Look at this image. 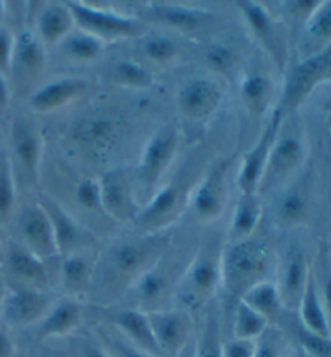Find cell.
<instances>
[{
	"instance_id": "obj_1",
	"label": "cell",
	"mask_w": 331,
	"mask_h": 357,
	"mask_svg": "<svg viewBox=\"0 0 331 357\" xmlns=\"http://www.w3.org/2000/svg\"><path fill=\"white\" fill-rule=\"evenodd\" d=\"M170 244L171 239L165 233L141 234L114 243L104 252H99L89 294L99 305L111 307L159 262Z\"/></svg>"
},
{
	"instance_id": "obj_2",
	"label": "cell",
	"mask_w": 331,
	"mask_h": 357,
	"mask_svg": "<svg viewBox=\"0 0 331 357\" xmlns=\"http://www.w3.org/2000/svg\"><path fill=\"white\" fill-rule=\"evenodd\" d=\"M225 243L218 236L207 238L192 252L173 294V307L194 317L208 307L222 288V252Z\"/></svg>"
},
{
	"instance_id": "obj_3",
	"label": "cell",
	"mask_w": 331,
	"mask_h": 357,
	"mask_svg": "<svg viewBox=\"0 0 331 357\" xmlns=\"http://www.w3.org/2000/svg\"><path fill=\"white\" fill-rule=\"evenodd\" d=\"M278 259L272 246L259 238L225 243L222 252V288L234 301L256 287L272 280Z\"/></svg>"
},
{
	"instance_id": "obj_4",
	"label": "cell",
	"mask_w": 331,
	"mask_h": 357,
	"mask_svg": "<svg viewBox=\"0 0 331 357\" xmlns=\"http://www.w3.org/2000/svg\"><path fill=\"white\" fill-rule=\"evenodd\" d=\"M178 147H180V132L173 125H164L146 142L132 176L141 207L162 186V180L178 154Z\"/></svg>"
},
{
	"instance_id": "obj_5",
	"label": "cell",
	"mask_w": 331,
	"mask_h": 357,
	"mask_svg": "<svg viewBox=\"0 0 331 357\" xmlns=\"http://www.w3.org/2000/svg\"><path fill=\"white\" fill-rule=\"evenodd\" d=\"M305 157H307V139L302 126L298 120H294V115L284 116L277 139L270 151L267 168L259 186V195L283 185L299 170Z\"/></svg>"
},
{
	"instance_id": "obj_6",
	"label": "cell",
	"mask_w": 331,
	"mask_h": 357,
	"mask_svg": "<svg viewBox=\"0 0 331 357\" xmlns=\"http://www.w3.org/2000/svg\"><path fill=\"white\" fill-rule=\"evenodd\" d=\"M190 262V260H186ZM183 259L170 256V248L159 259L154 267H151L137 282L132 284L128 291L132 304L130 307L139 309L142 312L149 314L154 310L167 309V303L173 304V294H175L176 284L180 282L185 268L178 270V265L186 264ZM187 267V265H186Z\"/></svg>"
},
{
	"instance_id": "obj_7",
	"label": "cell",
	"mask_w": 331,
	"mask_h": 357,
	"mask_svg": "<svg viewBox=\"0 0 331 357\" xmlns=\"http://www.w3.org/2000/svg\"><path fill=\"white\" fill-rule=\"evenodd\" d=\"M66 5L73 13L76 28L95 36L104 43L141 38L147 31V23L139 17L98 8L84 2H66Z\"/></svg>"
},
{
	"instance_id": "obj_8",
	"label": "cell",
	"mask_w": 331,
	"mask_h": 357,
	"mask_svg": "<svg viewBox=\"0 0 331 357\" xmlns=\"http://www.w3.org/2000/svg\"><path fill=\"white\" fill-rule=\"evenodd\" d=\"M236 5L254 40L283 71L289 60V36L282 20L273 17L270 10L265 8L261 2L239 0Z\"/></svg>"
},
{
	"instance_id": "obj_9",
	"label": "cell",
	"mask_w": 331,
	"mask_h": 357,
	"mask_svg": "<svg viewBox=\"0 0 331 357\" xmlns=\"http://www.w3.org/2000/svg\"><path fill=\"white\" fill-rule=\"evenodd\" d=\"M331 55V45L323 49L322 52L310 55L307 59H300L288 71L286 81L282 89L278 104L275 105L284 116L294 115L304 100L312 94V91L320 83H325V73Z\"/></svg>"
},
{
	"instance_id": "obj_10",
	"label": "cell",
	"mask_w": 331,
	"mask_h": 357,
	"mask_svg": "<svg viewBox=\"0 0 331 357\" xmlns=\"http://www.w3.org/2000/svg\"><path fill=\"white\" fill-rule=\"evenodd\" d=\"M228 168L230 163H218L203 175L194 188H191L187 204L199 222L212 223L225 212L230 188H228Z\"/></svg>"
},
{
	"instance_id": "obj_11",
	"label": "cell",
	"mask_w": 331,
	"mask_h": 357,
	"mask_svg": "<svg viewBox=\"0 0 331 357\" xmlns=\"http://www.w3.org/2000/svg\"><path fill=\"white\" fill-rule=\"evenodd\" d=\"M100 208L120 223H134L141 211L134 180L123 168H114L99 178Z\"/></svg>"
},
{
	"instance_id": "obj_12",
	"label": "cell",
	"mask_w": 331,
	"mask_h": 357,
	"mask_svg": "<svg viewBox=\"0 0 331 357\" xmlns=\"http://www.w3.org/2000/svg\"><path fill=\"white\" fill-rule=\"evenodd\" d=\"M55 296L49 289L17 287L3 293L2 315L10 328L38 325L55 303Z\"/></svg>"
},
{
	"instance_id": "obj_13",
	"label": "cell",
	"mask_w": 331,
	"mask_h": 357,
	"mask_svg": "<svg viewBox=\"0 0 331 357\" xmlns=\"http://www.w3.org/2000/svg\"><path fill=\"white\" fill-rule=\"evenodd\" d=\"M162 357H175L191 344L192 315L176 307H167L147 314Z\"/></svg>"
},
{
	"instance_id": "obj_14",
	"label": "cell",
	"mask_w": 331,
	"mask_h": 357,
	"mask_svg": "<svg viewBox=\"0 0 331 357\" xmlns=\"http://www.w3.org/2000/svg\"><path fill=\"white\" fill-rule=\"evenodd\" d=\"M176 109L186 120L206 121L220 109L223 91L218 81L196 76L185 81L176 91Z\"/></svg>"
},
{
	"instance_id": "obj_15",
	"label": "cell",
	"mask_w": 331,
	"mask_h": 357,
	"mask_svg": "<svg viewBox=\"0 0 331 357\" xmlns=\"http://www.w3.org/2000/svg\"><path fill=\"white\" fill-rule=\"evenodd\" d=\"M283 120L284 115L275 107L259 141L244 154L236 176V185L241 192H259V186H261L265 168H267L270 151H272L273 142L277 139Z\"/></svg>"
},
{
	"instance_id": "obj_16",
	"label": "cell",
	"mask_w": 331,
	"mask_h": 357,
	"mask_svg": "<svg viewBox=\"0 0 331 357\" xmlns=\"http://www.w3.org/2000/svg\"><path fill=\"white\" fill-rule=\"evenodd\" d=\"M185 199L181 183L176 180L167 183L141 207L134 225L141 234L165 233V229L175 222Z\"/></svg>"
},
{
	"instance_id": "obj_17",
	"label": "cell",
	"mask_w": 331,
	"mask_h": 357,
	"mask_svg": "<svg viewBox=\"0 0 331 357\" xmlns=\"http://www.w3.org/2000/svg\"><path fill=\"white\" fill-rule=\"evenodd\" d=\"M312 264L302 249L289 248L283 257L278 259L275 268V284H277L283 309L298 310L299 301L302 298L307 284Z\"/></svg>"
},
{
	"instance_id": "obj_18",
	"label": "cell",
	"mask_w": 331,
	"mask_h": 357,
	"mask_svg": "<svg viewBox=\"0 0 331 357\" xmlns=\"http://www.w3.org/2000/svg\"><path fill=\"white\" fill-rule=\"evenodd\" d=\"M18 234L22 239V246L36 257L43 259L44 262H50L52 259L59 257L52 225L39 202L26 206L20 213Z\"/></svg>"
},
{
	"instance_id": "obj_19",
	"label": "cell",
	"mask_w": 331,
	"mask_h": 357,
	"mask_svg": "<svg viewBox=\"0 0 331 357\" xmlns=\"http://www.w3.org/2000/svg\"><path fill=\"white\" fill-rule=\"evenodd\" d=\"M142 22H152L180 33H196L215 20V15L197 7H186L180 3L155 2L142 12Z\"/></svg>"
},
{
	"instance_id": "obj_20",
	"label": "cell",
	"mask_w": 331,
	"mask_h": 357,
	"mask_svg": "<svg viewBox=\"0 0 331 357\" xmlns=\"http://www.w3.org/2000/svg\"><path fill=\"white\" fill-rule=\"evenodd\" d=\"M12 151L23 172L36 180L43 159V135L36 121L26 115H18L13 120Z\"/></svg>"
},
{
	"instance_id": "obj_21",
	"label": "cell",
	"mask_w": 331,
	"mask_h": 357,
	"mask_svg": "<svg viewBox=\"0 0 331 357\" xmlns=\"http://www.w3.org/2000/svg\"><path fill=\"white\" fill-rule=\"evenodd\" d=\"M89 81L83 78L54 79L36 89L29 96L28 105L36 114H52L83 98L89 91Z\"/></svg>"
},
{
	"instance_id": "obj_22",
	"label": "cell",
	"mask_w": 331,
	"mask_h": 357,
	"mask_svg": "<svg viewBox=\"0 0 331 357\" xmlns=\"http://www.w3.org/2000/svg\"><path fill=\"white\" fill-rule=\"evenodd\" d=\"M47 63V47L40 43L34 29H23L15 36V50L10 75L17 81L38 79Z\"/></svg>"
},
{
	"instance_id": "obj_23",
	"label": "cell",
	"mask_w": 331,
	"mask_h": 357,
	"mask_svg": "<svg viewBox=\"0 0 331 357\" xmlns=\"http://www.w3.org/2000/svg\"><path fill=\"white\" fill-rule=\"evenodd\" d=\"M84 309L79 299L63 296L55 299L52 307L45 314V317L38 324L36 338L39 341H47L54 338H65L75 333L83 324Z\"/></svg>"
},
{
	"instance_id": "obj_24",
	"label": "cell",
	"mask_w": 331,
	"mask_h": 357,
	"mask_svg": "<svg viewBox=\"0 0 331 357\" xmlns=\"http://www.w3.org/2000/svg\"><path fill=\"white\" fill-rule=\"evenodd\" d=\"M107 315L116 333L123 336L128 343L147 353L162 357L152 335L147 314L134 307H107Z\"/></svg>"
},
{
	"instance_id": "obj_25",
	"label": "cell",
	"mask_w": 331,
	"mask_h": 357,
	"mask_svg": "<svg viewBox=\"0 0 331 357\" xmlns=\"http://www.w3.org/2000/svg\"><path fill=\"white\" fill-rule=\"evenodd\" d=\"M39 204L47 213L50 225H52L59 257H65L71 252L79 251V249L89 248L86 231L62 206H59L49 196H40Z\"/></svg>"
},
{
	"instance_id": "obj_26",
	"label": "cell",
	"mask_w": 331,
	"mask_h": 357,
	"mask_svg": "<svg viewBox=\"0 0 331 357\" xmlns=\"http://www.w3.org/2000/svg\"><path fill=\"white\" fill-rule=\"evenodd\" d=\"M98 257L99 254L94 252L91 246L60 257V284L66 296L79 299V296L89 294Z\"/></svg>"
},
{
	"instance_id": "obj_27",
	"label": "cell",
	"mask_w": 331,
	"mask_h": 357,
	"mask_svg": "<svg viewBox=\"0 0 331 357\" xmlns=\"http://www.w3.org/2000/svg\"><path fill=\"white\" fill-rule=\"evenodd\" d=\"M120 139V123L111 116H91L79 121L75 141L95 157H105Z\"/></svg>"
},
{
	"instance_id": "obj_28",
	"label": "cell",
	"mask_w": 331,
	"mask_h": 357,
	"mask_svg": "<svg viewBox=\"0 0 331 357\" xmlns=\"http://www.w3.org/2000/svg\"><path fill=\"white\" fill-rule=\"evenodd\" d=\"M5 262L12 277L20 283V287L47 289L49 273L43 259L36 257L22 244H12L5 254Z\"/></svg>"
},
{
	"instance_id": "obj_29",
	"label": "cell",
	"mask_w": 331,
	"mask_h": 357,
	"mask_svg": "<svg viewBox=\"0 0 331 357\" xmlns=\"http://www.w3.org/2000/svg\"><path fill=\"white\" fill-rule=\"evenodd\" d=\"M76 29L75 18L66 2L47 3L36 20L34 33L45 47L62 44Z\"/></svg>"
},
{
	"instance_id": "obj_30",
	"label": "cell",
	"mask_w": 331,
	"mask_h": 357,
	"mask_svg": "<svg viewBox=\"0 0 331 357\" xmlns=\"http://www.w3.org/2000/svg\"><path fill=\"white\" fill-rule=\"evenodd\" d=\"M328 45H331V0H320L300 29V57L307 59L322 52Z\"/></svg>"
},
{
	"instance_id": "obj_31",
	"label": "cell",
	"mask_w": 331,
	"mask_h": 357,
	"mask_svg": "<svg viewBox=\"0 0 331 357\" xmlns=\"http://www.w3.org/2000/svg\"><path fill=\"white\" fill-rule=\"evenodd\" d=\"M262 199L259 192H241L234 204L226 243L252 238L262 220Z\"/></svg>"
},
{
	"instance_id": "obj_32",
	"label": "cell",
	"mask_w": 331,
	"mask_h": 357,
	"mask_svg": "<svg viewBox=\"0 0 331 357\" xmlns=\"http://www.w3.org/2000/svg\"><path fill=\"white\" fill-rule=\"evenodd\" d=\"M309 191L304 181H296L286 188L275 207V218L283 228H296L307 220Z\"/></svg>"
},
{
	"instance_id": "obj_33",
	"label": "cell",
	"mask_w": 331,
	"mask_h": 357,
	"mask_svg": "<svg viewBox=\"0 0 331 357\" xmlns=\"http://www.w3.org/2000/svg\"><path fill=\"white\" fill-rule=\"evenodd\" d=\"M296 312L298 322L302 325L305 330L322 336H331L327 312H325L322 298H320L317 282H315L314 277V270H310L307 284H305L304 294L299 301Z\"/></svg>"
},
{
	"instance_id": "obj_34",
	"label": "cell",
	"mask_w": 331,
	"mask_h": 357,
	"mask_svg": "<svg viewBox=\"0 0 331 357\" xmlns=\"http://www.w3.org/2000/svg\"><path fill=\"white\" fill-rule=\"evenodd\" d=\"M241 102L252 116H263L272 107L275 98V83L263 73H247L239 86Z\"/></svg>"
},
{
	"instance_id": "obj_35",
	"label": "cell",
	"mask_w": 331,
	"mask_h": 357,
	"mask_svg": "<svg viewBox=\"0 0 331 357\" xmlns=\"http://www.w3.org/2000/svg\"><path fill=\"white\" fill-rule=\"evenodd\" d=\"M239 301H243L259 315H262L270 325L277 322L283 312L282 298H279L278 288L273 280H265V282L257 283L256 287L247 289Z\"/></svg>"
},
{
	"instance_id": "obj_36",
	"label": "cell",
	"mask_w": 331,
	"mask_h": 357,
	"mask_svg": "<svg viewBox=\"0 0 331 357\" xmlns=\"http://www.w3.org/2000/svg\"><path fill=\"white\" fill-rule=\"evenodd\" d=\"M66 57L78 63H93L98 62L100 55L104 54L105 43L95 36L81 31L76 28L62 44Z\"/></svg>"
},
{
	"instance_id": "obj_37",
	"label": "cell",
	"mask_w": 331,
	"mask_h": 357,
	"mask_svg": "<svg viewBox=\"0 0 331 357\" xmlns=\"http://www.w3.org/2000/svg\"><path fill=\"white\" fill-rule=\"evenodd\" d=\"M270 325L262 315L252 310L243 301H236L233 314V338L243 341H257Z\"/></svg>"
},
{
	"instance_id": "obj_38",
	"label": "cell",
	"mask_w": 331,
	"mask_h": 357,
	"mask_svg": "<svg viewBox=\"0 0 331 357\" xmlns=\"http://www.w3.org/2000/svg\"><path fill=\"white\" fill-rule=\"evenodd\" d=\"M111 79L126 89H149L154 86V75L134 60H118L111 65Z\"/></svg>"
},
{
	"instance_id": "obj_39",
	"label": "cell",
	"mask_w": 331,
	"mask_h": 357,
	"mask_svg": "<svg viewBox=\"0 0 331 357\" xmlns=\"http://www.w3.org/2000/svg\"><path fill=\"white\" fill-rule=\"evenodd\" d=\"M141 52L152 63L165 65L178 59L181 52L180 44L170 36L151 34L144 36L141 40Z\"/></svg>"
},
{
	"instance_id": "obj_40",
	"label": "cell",
	"mask_w": 331,
	"mask_h": 357,
	"mask_svg": "<svg viewBox=\"0 0 331 357\" xmlns=\"http://www.w3.org/2000/svg\"><path fill=\"white\" fill-rule=\"evenodd\" d=\"M196 357H223V340L220 330V320L215 312H207L203 326L194 343Z\"/></svg>"
},
{
	"instance_id": "obj_41",
	"label": "cell",
	"mask_w": 331,
	"mask_h": 357,
	"mask_svg": "<svg viewBox=\"0 0 331 357\" xmlns=\"http://www.w3.org/2000/svg\"><path fill=\"white\" fill-rule=\"evenodd\" d=\"M238 52L230 43H213L206 49V63L208 68L222 76H228L238 65Z\"/></svg>"
},
{
	"instance_id": "obj_42",
	"label": "cell",
	"mask_w": 331,
	"mask_h": 357,
	"mask_svg": "<svg viewBox=\"0 0 331 357\" xmlns=\"http://www.w3.org/2000/svg\"><path fill=\"white\" fill-rule=\"evenodd\" d=\"M15 199H17V188H15L12 160L2 152L0 154V220H7L12 215Z\"/></svg>"
},
{
	"instance_id": "obj_43",
	"label": "cell",
	"mask_w": 331,
	"mask_h": 357,
	"mask_svg": "<svg viewBox=\"0 0 331 357\" xmlns=\"http://www.w3.org/2000/svg\"><path fill=\"white\" fill-rule=\"evenodd\" d=\"M312 270L331 331V256L327 248H320L318 257L312 264Z\"/></svg>"
},
{
	"instance_id": "obj_44",
	"label": "cell",
	"mask_w": 331,
	"mask_h": 357,
	"mask_svg": "<svg viewBox=\"0 0 331 357\" xmlns=\"http://www.w3.org/2000/svg\"><path fill=\"white\" fill-rule=\"evenodd\" d=\"M293 335L296 346L310 357H331V336H322L305 330L296 322L293 325Z\"/></svg>"
},
{
	"instance_id": "obj_45",
	"label": "cell",
	"mask_w": 331,
	"mask_h": 357,
	"mask_svg": "<svg viewBox=\"0 0 331 357\" xmlns=\"http://www.w3.org/2000/svg\"><path fill=\"white\" fill-rule=\"evenodd\" d=\"M102 348H104L110 357H157L154 354L147 353L136 348L126 341L121 335H111L109 331H102Z\"/></svg>"
},
{
	"instance_id": "obj_46",
	"label": "cell",
	"mask_w": 331,
	"mask_h": 357,
	"mask_svg": "<svg viewBox=\"0 0 331 357\" xmlns=\"http://www.w3.org/2000/svg\"><path fill=\"white\" fill-rule=\"evenodd\" d=\"M286 351L288 348L284 346L282 333L273 326H268L256 341L254 357H286Z\"/></svg>"
},
{
	"instance_id": "obj_47",
	"label": "cell",
	"mask_w": 331,
	"mask_h": 357,
	"mask_svg": "<svg viewBox=\"0 0 331 357\" xmlns=\"http://www.w3.org/2000/svg\"><path fill=\"white\" fill-rule=\"evenodd\" d=\"M76 201L89 211L100 208V181L99 178H84L76 186Z\"/></svg>"
},
{
	"instance_id": "obj_48",
	"label": "cell",
	"mask_w": 331,
	"mask_h": 357,
	"mask_svg": "<svg viewBox=\"0 0 331 357\" xmlns=\"http://www.w3.org/2000/svg\"><path fill=\"white\" fill-rule=\"evenodd\" d=\"M15 50V34L7 26H0V73L10 75Z\"/></svg>"
},
{
	"instance_id": "obj_49",
	"label": "cell",
	"mask_w": 331,
	"mask_h": 357,
	"mask_svg": "<svg viewBox=\"0 0 331 357\" xmlns=\"http://www.w3.org/2000/svg\"><path fill=\"white\" fill-rule=\"evenodd\" d=\"M320 0H296V2H284V13L289 20L299 22L300 26L307 22V18L317 8Z\"/></svg>"
},
{
	"instance_id": "obj_50",
	"label": "cell",
	"mask_w": 331,
	"mask_h": 357,
	"mask_svg": "<svg viewBox=\"0 0 331 357\" xmlns=\"http://www.w3.org/2000/svg\"><path fill=\"white\" fill-rule=\"evenodd\" d=\"M256 341H243L231 338L223 341V357H254Z\"/></svg>"
},
{
	"instance_id": "obj_51",
	"label": "cell",
	"mask_w": 331,
	"mask_h": 357,
	"mask_svg": "<svg viewBox=\"0 0 331 357\" xmlns=\"http://www.w3.org/2000/svg\"><path fill=\"white\" fill-rule=\"evenodd\" d=\"M15 356V346L13 341L3 328H0V357H13Z\"/></svg>"
},
{
	"instance_id": "obj_52",
	"label": "cell",
	"mask_w": 331,
	"mask_h": 357,
	"mask_svg": "<svg viewBox=\"0 0 331 357\" xmlns=\"http://www.w3.org/2000/svg\"><path fill=\"white\" fill-rule=\"evenodd\" d=\"M83 356L84 357H110L109 353H107V351L102 348V346L99 348V346H95V344L84 346Z\"/></svg>"
},
{
	"instance_id": "obj_53",
	"label": "cell",
	"mask_w": 331,
	"mask_h": 357,
	"mask_svg": "<svg viewBox=\"0 0 331 357\" xmlns=\"http://www.w3.org/2000/svg\"><path fill=\"white\" fill-rule=\"evenodd\" d=\"M8 102V84H7V76L0 73V109H3Z\"/></svg>"
},
{
	"instance_id": "obj_54",
	"label": "cell",
	"mask_w": 331,
	"mask_h": 357,
	"mask_svg": "<svg viewBox=\"0 0 331 357\" xmlns=\"http://www.w3.org/2000/svg\"><path fill=\"white\" fill-rule=\"evenodd\" d=\"M175 357H196V349H194V343L187 344L185 349L181 351L180 354L175 356Z\"/></svg>"
},
{
	"instance_id": "obj_55",
	"label": "cell",
	"mask_w": 331,
	"mask_h": 357,
	"mask_svg": "<svg viewBox=\"0 0 331 357\" xmlns=\"http://www.w3.org/2000/svg\"><path fill=\"white\" fill-rule=\"evenodd\" d=\"M286 357H310L304 353L302 349L298 348V346H293V348H289L286 351Z\"/></svg>"
},
{
	"instance_id": "obj_56",
	"label": "cell",
	"mask_w": 331,
	"mask_h": 357,
	"mask_svg": "<svg viewBox=\"0 0 331 357\" xmlns=\"http://www.w3.org/2000/svg\"><path fill=\"white\" fill-rule=\"evenodd\" d=\"M325 81H331V55H330V60L327 65V73H325Z\"/></svg>"
},
{
	"instance_id": "obj_57",
	"label": "cell",
	"mask_w": 331,
	"mask_h": 357,
	"mask_svg": "<svg viewBox=\"0 0 331 357\" xmlns=\"http://www.w3.org/2000/svg\"><path fill=\"white\" fill-rule=\"evenodd\" d=\"M2 299H3V287H2V282H0V315H2Z\"/></svg>"
},
{
	"instance_id": "obj_58",
	"label": "cell",
	"mask_w": 331,
	"mask_h": 357,
	"mask_svg": "<svg viewBox=\"0 0 331 357\" xmlns=\"http://www.w3.org/2000/svg\"><path fill=\"white\" fill-rule=\"evenodd\" d=\"M3 13H5V7H3V2H0V26H2V20H3Z\"/></svg>"
},
{
	"instance_id": "obj_59",
	"label": "cell",
	"mask_w": 331,
	"mask_h": 357,
	"mask_svg": "<svg viewBox=\"0 0 331 357\" xmlns=\"http://www.w3.org/2000/svg\"><path fill=\"white\" fill-rule=\"evenodd\" d=\"M328 128L331 131V110H330V114H328Z\"/></svg>"
}]
</instances>
